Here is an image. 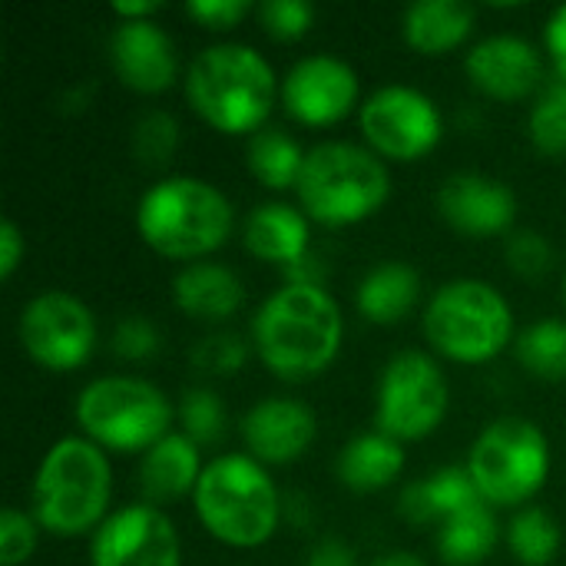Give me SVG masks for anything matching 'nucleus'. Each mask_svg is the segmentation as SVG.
<instances>
[{
	"instance_id": "nucleus-1",
	"label": "nucleus",
	"mask_w": 566,
	"mask_h": 566,
	"mask_svg": "<svg viewBox=\"0 0 566 566\" xmlns=\"http://www.w3.org/2000/svg\"><path fill=\"white\" fill-rule=\"evenodd\" d=\"M345 322L315 282H289L252 318V342L265 368L285 381L322 375L342 348Z\"/></svg>"
},
{
	"instance_id": "nucleus-2",
	"label": "nucleus",
	"mask_w": 566,
	"mask_h": 566,
	"mask_svg": "<svg viewBox=\"0 0 566 566\" xmlns=\"http://www.w3.org/2000/svg\"><path fill=\"white\" fill-rule=\"evenodd\" d=\"M192 109L219 133H259L275 99V73L255 46L219 43L202 50L186 73Z\"/></svg>"
},
{
	"instance_id": "nucleus-3",
	"label": "nucleus",
	"mask_w": 566,
	"mask_h": 566,
	"mask_svg": "<svg viewBox=\"0 0 566 566\" xmlns=\"http://www.w3.org/2000/svg\"><path fill=\"white\" fill-rule=\"evenodd\" d=\"M109 461L90 438L56 441L33 481V521L53 537H80L103 524L109 507Z\"/></svg>"
},
{
	"instance_id": "nucleus-4",
	"label": "nucleus",
	"mask_w": 566,
	"mask_h": 566,
	"mask_svg": "<svg viewBox=\"0 0 566 566\" xmlns=\"http://www.w3.org/2000/svg\"><path fill=\"white\" fill-rule=\"evenodd\" d=\"M229 199L192 176H172L156 182L136 209L143 242L166 259H202L226 245L232 235Z\"/></svg>"
},
{
	"instance_id": "nucleus-5",
	"label": "nucleus",
	"mask_w": 566,
	"mask_h": 566,
	"mask_svg": "<svg viewBox=\"0 0 566 566\" xmlns=\"http://www.w3.org/2000/svg\"><path fill=\"white\" fill-rule=\"evenodd\" d=\"M192 497L202 527L229 547H262L279 527V491L255 458H216L202 468Z\"/></svg>"
},
{
	"instance_id": "nucleus-6",
	"label": "nucleus",
	"mask_w": 566,
	"mask_h": 566,
	"mask_svg": "<svg viewBox=\"0 0 566 566\" xmlns=\"http://www.w3.org/2000/svg\"><path fill=\"white\" fill-rule=\"evenodd\" d=\"M295 189L312 219L325 226H355L385 206L391 179L371 149L352 143H322L305 153Z\"/></svg>"
},
{
	"instance_id": "nucleus-7",
	"label": "nucleus",
	"mask_w": 566,
	"mask_h": 566,
	"mask_svg": "<svg viewBox=\"0 0 566 566\" xmlns=\"http://www.w3.org/2000/svg\"><path fill=\"white\" fill-rule=\"evenodd\" d=\"M514 332L507 298L478 279H461L434 292L424 312L428 345L461 365H484L504 352Z\"/></svg>"
},
{
	"instance_id": "nucleus-8",
	"label": "nucleus",
	"mask_w": 566,
	"mask_h": 566,
	"mask_svg": "<svg viewBox=\"0 0 566 566\" xmlns=\"http://www.w3.org/2000/svg\"><path fill=\"white\" fill-rule=\"evenodd\" d=\"M76 421L96 448L133 454L149 451L166 438L172 408L156 385L116 375L96 378L83 388L76 401Z\"/></svg>"
},
{
	"instance_id": "nucleus-9",
	"label": "nucleus",
	"mask_w": 566,
	"mask_h": 566,
	"mask_svg": "<svg viewBox=\"0 0 566 566\" xmlns=\"http://www.w3.org/2000/svg\"><path fill=\"white\" fill-rule=\"evenodd\" d=\"M468 474L488 504H527L551 474V448L544 431L527 418H501L488 424L471 448Z\"/></svg>"
},
{
	"instance_id": "nucleus-10",
	"label": "nucleus",
	"mask_w": 566,
	"mask_h": 566,
	"mask_svg": "<svg viewBox=\"0 0 566 566\" xmlns=\"http://www.w3.org/2000/svg\"><path fill=\"white\" fill-rule=\"evenodd\" d=\"M451 388L444 371L424 352H401L385 365L378 385L375 424L391 441H421L448 418Z\"/></svg>"
},
{
	"instance_id": "nucleus-11",
	"label": "nucleus",
	"mask_w": 566,
	"mask_h": 566,
	"mask_svg": "<svg viewBox=\"0 0 566 566\" xmlns=\"http://www.w3.org/2000/svg\"><path fill=\"white\" fill-rule=\"evenodd\" d=\"M23 352L46 371L80 368L96 345L93 312L70 292H40L27 302L17 325Z\"/></svg>"
},
{
	"instance_id": "nucleus-12",
	"label": "nucleus",
	"mask_w": 566,
	"mask_h": 566,
	"mask_svg": "<svg viewBox=\"0 0 566 566\" xmlns=\"http://www.w3.org/2000/svg\"><path fill=\"white\" fill-rule=\"evenodd\" d=\"M361 133L375 153L398 163H415L441 143L444 119L431 96L411 86H385L365 99Z\"/></svg>"
},
{
	"instance_id": "nucleus-13",
	"label": "nucleus",
	"mask_w": 566,
	"mask_h": 566,
	"mask_svg": "<svg viewBox=\"0 0 566 566\" xmlns=\"http://www.w3.org/2000/svg\"><path fill=\"white\" fill-rule=\"evenodd\" d=\"M93 566H179V534L172 521L153 504H133L116 511L96 527Z\"/></svg>"
},
{
	"instance_id": "nucleus-14",
	"label": "nucleus",
	"mask_w": 566,
	"mask_h": 566,
	"mask_svg": "<svg viewBox=\"0 0 566 566\" xmlns=\"http://www.w3.org/2000/svg\"><path fill=\"white\" fill-rule=\"evenodd\" d=\"M358 99V76L338 56H305L282 80V103L289 116L305 126H332L352 113Z\"/></svg>"
},
{
	"instance_id": "nucleus-15",
	"label": "nucleus",
	"mask_w": 566,
	"mask_h": 566,
	"mask_svg": "<svg viewBox=\"0 0 566 566\" xmlns=\"http://www.w3.org/2000/svg\"><path fill=\"white\" fill-rule=\"evenodd\" d=\"M438 209L451 229L461 235H501L514 226L517 199L507 182L481 176V172H461L451 176L438 192Z\"/></svg>"
},
{
	"instance_id": "nucleus-16",
	"label": "nucleus",
	"mask_w": 566,
	"mask_h": 566,
	"mask_svg": "<svg viewBox=\"0 0 566 566\" xmlns=\"http://www.w3.org/2000/svg\"><path fill=\"white\" fill-rule=\"evenodd\" d=\"M468 80L491 99H524L544 83V60L521 36H488L464 60Z\"/></svg>"
},
{
	"instance_id": "nucleus-17",
	"label": "nucleus",
	"mask_w": 566,
	"mask_h": 566,
	"mask_svg": "<svg viewBox=\"0 0 566 566\" xmlns=\"http://www.w3.org/2000/svg\"><path fill=\"white\" fill-rule=\"evenodd\" d=\"M109 60L116 76L136 93L169 90L179 73L172 40L153 20H123L109 36Z\"/></svg>"
},
{
	"instance_id": "nucleus-18",
	"label": "nucleus",
	"mask_w": 566,
	"mask_h": 566,
	"mask_svg": "<svg viewBox=\"0 0 566 566\" xmlns=\"http://www.w3.org/2000/svg\"><path fill=\"white\" fill-rule=\"evenodd\" d=\"M318 434V421L312 408L292 398H269L259 401L245 421H242V438L245 448L259 464H289L298 461Z\"/></svg>"
},
{
	"instance_id": "nucleus-19",
	"label": "nucleus",
	"mask_w": 566,
	"mask_h": 566,
	"mask_svg": "<svg viewBox=\"0 0 566 566\" xmlns=\"http://www.w3.org/2000/svg\"><path fill=\"white\" fill-rule=\"evenodd\" d=\"M172 302L179 312L199 322L232 318L242 305V282L232 269L216 262H196L172 282Z\"/></svg>"
},
{
	"instance_id": "nucleus-20",
	"label": "nucleus",
	"mask_w": 566,
	"mask_h": 566,
	"mask_svg": "<svg viewBox=\"0 0 566 566\" xmlns=\"http://www.w3.org/2000/svg\"><path fill=\"white\" fill-rule=\"evenodd\" d=\"M245 249L262 259V262H279V265H298L308 249V222L302 219L298 209L282 206V202H265L255 206L242 226Z\"/></svg>"
},
{
	"instance_id": "nucleus-21",
	"label": "nucleus",
	"mask_w": 566,
	"mask_h": 566,
	"mask_svg": "<svg viewBox=\"0 0 566 566\" xmlns=\"http://www.w3.org/2000/svg\"><path fill=\"white\" fill-rule=\"evenodd\" d=\"M139 478H143V494L153 507L172 504L189 491L196 494V484L202 478L196 441H189L186 434H166L156 448L146 451Z\"/></svg>"
},
{
	"instance_id": "nucleus-22",
	"label": "nucleus",
	"mask_w": 566,
	"mask_h": 566,
	"mask_svg": "<svg viewBox=\"0 0 566 566\" xmlns=\"http://www.w3.org/2000/svg\"><path fill=\"white\" fill-rule=\"evenodd\" d=\"M474 30V7L464 0H418L405 13V40L418 53L438 56L461 46Z\"/></svg>"
},
{
	"instance_id": "nucleus-23",
	"label": "nucleus",
	"mask_w": 566,
	"mask_h": 566,
	"mask_svg": "<svg viewBox=\"0 0 566 566\" xmlns=\"http://www.w3.org/2000/svg\"><path fill=\"white\" fill-rule=\"evenodd\" d=\"M421 295V279L405 262H381L358 285V312L375 325L401 322Z\"/></svg>"
},
{
	"instance_id": "nucleus-24",
	"label": "nucleus",
	"mask_w": 566,
	"mask_h": 566,
	"mask_svg": "<svg viewBox=\"0 0 566 566\" xmlns=\"http://www.w3.org/2000/svg\"><path fill=\"white\" fill-rule=\"evenodd\" d=\"M484 501L481 491L474 488L468 468H444L438 471L434 478L428 481H418L411 484L405 494H401V514L411 521V524H431V521H448L451 514L471 507Z\"/></svg>"
},
{
	"instance_id": "nucleus-25",
	"label": "nucleus",
	"mask_w": 566,
	"mask_h": 566,
	"mask_svg": "<svg viewBox=\"0 0 566 566\" xmlns=\"http://www.w3.org/2000/svg\"><path fill=\"white\" fill-rule=\"evenodd\" d=\"M405 468V451L385 434H361L338 454V481L358 494L388 488Z\"/></svg>"
},
{
	"instance_id": "nucleus-26",
	"label": "nucleus",
	"mask_w": 566,
	"mask_h": 566,
	"mask_svg": "<svg viewBox=\"0 0 566 566\" xmlns=\"http://www.w3.org/2000/svg\"><path fill=\"white\" fill-rule=\"evenodd\" d=\"M497 537H501V531H497V517H494L491 504L478 501V504L451 514L441 524L438 554L451 566H478L494 554Z\"/></svg>"
},
{
	"instance_id": "nucleus-27",
	"label": "nucleus",
	"mask_w": 566,
	"mask_h": 566,
	"mask_svg": "<svg viewBox=\"0 0 566 566\" xmlns=\"http://www.w3.org/2000/svg\"><path fill=\"white\" fill-rule=\"evenodd\" d=\"M305 166V153L282 129H259L249 143V169L269 189L298 186Z\"/></svg>"
},
{
	"instance_id": "nucleus-28",
	"label": "nucleus",
	"mask_w": 566,
	"mask_h": 566,
	"mask_svg": "<svg viewBox=\"0 0 566 566\" xmlns=\"http://www.w3.org/2000/svg\"><path fill=\"white\" fill-rule=\"evenodd\" d=\"M517 358L521 365L544 378V381H564L566 378V322L547 318L531 325L517 338Z\"/></svg>"
},
{
	"instance_id": "nucleus-29",
	"label": "nucleus",
	"mask_w": 566,
	"mask_h": 566,
	"mask_svg": "<svg viewBox=\"0 0 566 566\" xmlns=\"http://www.w3.org/2000/svg\"><path fill=\"white\" fill-rule=\"evenodd\" d=\"M507 544L524 566H547L560 551V527L547 511L527 507L511 521Z\"/></svg>"
},
{
	"instance_id": "nucleus-30",
	"label": "nucleus",
	"mask_w": 566,
	"mask_h": 566,
	"mask_svg": "<svg viewBox=\"0 0 566 566\" xmlns=\"http://www.w3.org/2000/svg\"><path fill=\"white\" fill-rule=\"evenodd\" d=\"M527 136L537 153L551 159H566V80H554L527 119Z\"/></svg>"
},
{
	"instance_id": "nucleus-31",
	"label": "nucleus",
	"mask_w": 566,
	"mask_h": 566,
	"mask_svg": "<svg viewBox=\"0 0 566 566\" xmlns=\"http://www.w3.org/2000/svg\"><path fill=\"white\" fill-rule=\"evenodd\" d=\"M179 418H182L186 438L196 444L219 441L226 431V408L212 391H189L179 405Z\"/></svg>"
},
{
	"instance_id": "nucleus-32",
	"label": "nucleus",
	"mask_w": 566,
	"mask_h": 566,
	"mask_svg": "<svg viewBox=\"0 0 566 566\" xmlns=\"http://www.w3.org/2000/svg\"><path fill=\"white\" fill-rule=\"evenodd\" d=\"M255 17L275 40H298L315 20V7L308 0H265L255 7Z\"/></svg>"
},
{
	"instance_id": "nucleus-33",
	"label": "nucleus",
	"mask_w": 566,
	"mask_h": 566,
	"mask_svg": "<svg viewBox=\"0 0 566 566\" xmlns=\"http://www.w3.org/2000/svg\"><path fill=\"white\" fill-rule=\"evenodd\" d=\"M36 547V521L17 507L0 511V566H20Z\"/></svg>"
},
{
	"instance_id": "nucleus-34",
	"label": "nucleus",
	"mask_w": 566,
	"mask_h": 566,
	"mask_svg": "<svg viewBox=\"0 0 566 566\" xmlns=\"http://www.w3.org/2000/svg\"><path fill=\"white\" fill-rule=\"evenodd\" d=\"M176 123H172V116H166V113H149V116H143L139 119V126H136V136H133V146H136V153H139V159L143 163H149V166H163V163H169V156H172V149H176Z\"/></svg>"
},
{
	"instance_id": "nucleus-35",
	"label": "nucleus",
	"mask_w": 566,
	"mask_h": 566,
	"mask_svg": "<svg viewBox=\"0 0 566 566\" xmlns=\"http://www.w3.org/2000/svg\"><path fill=\"white\" fill-rule=\"evenodd\" d=\"M192 361L209 375H232L245 361V345L235 335H212V338L199 342Z\"/></svg>"
},
{
	"instance_id": "nucleus-36",
	"label": "nucleus",
	"mask_w": 566,
	"mask_h": 566,
	"mask_svg": "<svg viewBox=\"0 0 566 566\" xmlns=\"http://www.w3.org/2000/svg\"><path fill=\"white\" fill-rule=\"evenodd\" d=\"M507 259H511L517 275L537 279L551 269V242L541 232H517L507 242Z\"/></svg>"
},
{
	"instance_id": "nucleus-37",
	"label": "nucleus",
	"mask_w": 566,
	"mask_h": 566,
	"mask_svg": "<svg viewBox=\"0 0 566 566\" xmlns=\"http://www.w3.org/2000/svg\"><path fill=\"white\" fill-rule=\"evenodd\" d=\"M252 10L249 0H192L186 3V13L209 30H232L239 20H245V13Z\"/></svg>"
},
{
	"instance_id": "nucleus-38",
	"label": "nucleus",
	"mask_w": 566,
	"mask_h": 566,
	"mask_svg": "<svg viewBox=\"0 0 566 566\" xmlns=\"http://www.w3.org/2000/svg\"><path fill=\"white\" fill-rule=\"evenodd\" d=\"M113 348H116V355L136 361V358H149L159 348V338L146 318H126L113 335Z\"/></svg>"
},
{
	"instance_id": "nucleus-39",
	"label": "nucleus",
	"mask_w": 566,
	"mask_h": 566,
	"mask_svg": "<svg viewBox=\"0 0 566 566\" xmlns=\"http://www.w3.org/2000/svg\"><path fill=\"white\" fill-rule=\"evenodd\" d=\"M23 252H27L23 232L17 229V222L3 219V222H0V279H3V282L13 279V272H17Z\"/></svg>"
},
{
	"instance_id": "nucleus-40",
	"label": "nucleus",
	"mask_w": 566,
	"mask_h": 566,
	"mask_svg": "<svg viewBox=\"0 0 566 566\" xmlns=\"http://www.w3.org/2000/svg\"><path fill=\"white\" fill-rule=\"evenodd\" d=\"M547 53L554 60L557 76L566 80V3L557 7L547 20Z\"/></svg>"
},
{
	"instance_id": "nucleus-41",
	"label": "nucleus",
	"mask_w": 566,
	"mask_h": 566,
	"mask_svg": "<svg viewBox=\"0 0 566 566\" xmlns=\"http://www.w3.org/2000/svg\"><path fill=\"white\" fill-rule=\"evenodd\" d=\"M305 566H358L355 564V551L342 541H322L312 554H308V564Z\"/></svg>"
},
{
	"instance_id": "nucleus-42",
	"label": "nucleus",
	"mask_w": 566,
	"mask_h": 566,
	"mask_svg": "<svg viewBox=\"0 0 566 566\" xmlns=\"http://www.w3.org/2000/svg\"><path fill=\"white\" fill-rule=\"evenodd\" d=\"M156 10H159V3H153V0H139V3H116V7H113V13H116V17H123V20H149Z\"/></svg>"
},
{
	"instance_id": "nucleus-43",
	"label": "nucleus",
	"mask_w": 566,
	"mask_h": 566,
	"mask_svg": "<svg viewBox=\"0 0 566 566\" xmlns=\"http://www.w3.org/2000/svg\"><path fill=\"white\" fill-rule=\"evenodd\" d=\"M371 566H424L415 554H408V551H395V554H385V557H378Z\"/></svg>"
},
{
	"instance_id": "nucleus-44",
	"label": "nucleus",
	"mask_w": 566,
	"mask_h": 566,
	"mask_svg": "<svg viewBox=\"0 0 566 566\" xmlns=\"http://www.w3.org/2000/svg\"><path fill=\"white\" fill-rule=\"evenodd\" d=\"M564 298H566V275H564Z\"/></svg>"
}]
</instances>
